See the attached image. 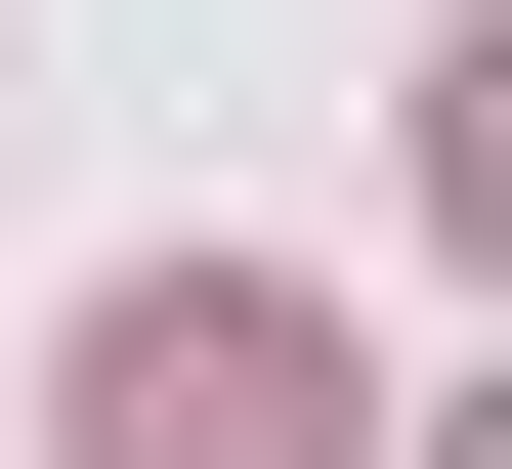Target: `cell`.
<instances>
[{
  "label": "cell",
  "instance_id": "obj_1",
  "mask_svg": "<svg viewBox=\"0 0 512 469\" xmlns=\"http://www.w3.org/2000/svg\"><path fill=\"white\" fill-rule=\"evenodd\" d=\"M86 469H342V342H299L256 256H128L86 299Z\"/></svg>",
  "mask_w": 512,
  "mask_h": 469
}]
</instances>
